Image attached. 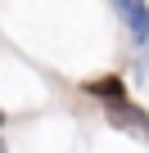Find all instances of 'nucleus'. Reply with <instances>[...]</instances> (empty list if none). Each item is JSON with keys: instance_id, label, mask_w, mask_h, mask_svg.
Instances as JSON below:
<instances>
[{"instance_id": "20e7f679", "label": "nucleus", "mask_w": 149, "mask_h": 153, "mask_svg": "<svg viewBox=\"0 0 149 153\" xmlns=\"http://www.w3.org/2000/svg\"><path fill=\"white\" fill-rule=\"evenodd\" d=\"M0 126H5V113H0Z\"/></svg>"}, {"instance_id": "39448f33", "label": "nucleus", "mask_w": 149, "mask_h": 153, "mask_svg": "<svg viewBox=\"0 0 149 153\" xmlns=\"http://www.w3.org/2000/svg\"><path fill=\"white\" fill-rule=\"evenodd\" d=\"M0 153H9V149H5V144H0Z\"/></svg>"}, {"instance_id": "f03ea898", "label": "nucleus", "mask_w": 149, "mask_h": 153, "mask_svg": "<svg viewBox=\"0 0 149 153\" xmlns=\"http://www.w3.org/2000/svg\"><path fill=\"white\" fill-rule=\"evenodd\" d=\"M118 5V14H122V23H127V32H131V41H149V5L145 0H113Z\"/></svg>"}, {"instance_id": "f257e3e1", "label": "nucleus", "mask_w": 149, "mask_h": 153, "mask_svg": "<svg viewBox=\"0 0 149 153\" xmlns=\"http://www.w3.org/2000/svg\"><path fill=\"white\" fill-rule=\"evenodd\" d=\"M109 122L131 131V135H140V140H149V113L136 108L131 99H109Z\"/></svg>"}, {"instance_id": "7ed1b4c3", "label": "nucleus", "mask_w": 149, "mask_h": 153, "mask_svg": "<svg viewBox=\"0 0 149 153\" xmlns=\"http://www.w3.org/2000/svg\"><path fill=\"white\" fill-rule=\"evenodd\" d=\"M86 95H100L109 104V99H127V86L122 76H100V81H86Z\"/></svg>"}]
</instances>
